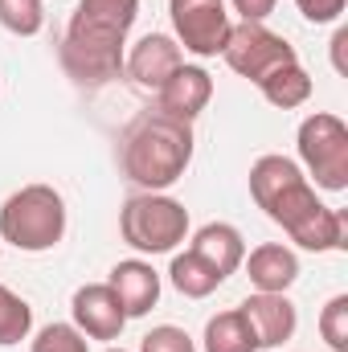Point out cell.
<instances>
[{
  "mask_svg": "<svg viewBox=\"0 0 348 352\" xmlns=\"http://www.w3.org/2000/svg\"><path fill=\"white\" fill-rule=\"evenodd\" d=\"M250 197L259 209L291 234L303 250H345L348 246V217L345 209H332L316 197L303 168L287 156H259L250 164Z\"/></svg>",
  "mask_w": 348,
  "mask_h": 352,
  "instance_id": "obj_1",
  "label": "cell"
},
{
  "mask_svg": "<svg viewBox=\"0 0 348 352\" xmlns=\"http://www.w3.org/2000/svg\"><path fill=\"white\" fill-rule=\"evenodd\" d=\"M135 16L140 0H78L58 50L62 70L87 90L123 78V50Z\"/></svg>",
  "mask_w": 348,
  "mask_h": 352,
  "instance_id": "obj_2",
  "label": "cell"
},
{
  "mask_svg": "<svg viewBox=\"0 0 348 352\" xmlns=\"http://www.w3.org/2000/svg\"><path fill=\"white\" fill-rule=\"evenodd\" d=\"M123 173L144 192H164L193 164V123L164 111H144L123 131Z\"/></svg>",
  "mask_w": 348,
  "mask_h": 352,
  "instance_id": "obj_3",
  "label": "cell"
},
{
  "mask_svg": "<svg viewBox=\"0 0 348 352\" xmlns=\"http://www.w3.org/2000/svg\"><path fill=\"white\" fill-rule=\"evenodd\" d=\"M66 238V201L54 184H25L0 205V242L41 254Z\"/></svg>",
  "mask_w": 348,
  "mask_h": 352,
  "instance_id": "obj_4",
  "label": "cell"
},
{
  "mask_svg": "<svg viewBox=\"0 0 348 352\" xmlns=\"http://www.w3.org/2000/svg\"><path fill=\"white\" fill-rule=\"evenodd\" d=\"M119 234L140 254H168L188 234V209L164 192H135L119 213Z\"/></svg>",
  "mask_w": 348,
  "mask_h": 352,
  "instance_id": "obj_5",
  "label": "cell"
},
{
  "mask_svg": "<svg viewBox=\"0 0 348 352\" xmlns=\"http://www.w3.org/2000/svg\"><path fill=\"white\" fill-rule=\"evenodd\" d=\"M299 160L316 188L345 192L348 188V127L340 115L316 111L299 123Z\"/></svg>",
  "mask_w": 348,
  "mask_h": 352,
  "instance_id": "obj_6",
  "label": "cell"
},
{
  "mask_svg": "<svg viewBox=\"0 0 348 352\" xmlns=\"http://www.w3.org/2000/svg\"><path fill=\"white\" fill-rule=\"evenodd\" d=\"M221 58H226V66H230L234 74L250 78L254 87H259L270 70H279V66H287V62H299V54H295L279 33H270L266 25H254V21L230 25V37H226V45H221Z\"/></svg>",
  "mask_w": 348,
  "mask_h": 352,
  "instance_id": "obj_7",
  "label": "cell"
},
{
  "mask_svg": "<svg viewBox=\"0 0 348 352\" xmlns=\"http://www.w3.org/2000/svg\"><path fill=\"white\" fill-rule=\"evenodd\" d=\"M168 16L176 29V45L197 58H217L230 37L226 0H168Z\"/></svg>",
  "mask_w": 348,
  "mask_h": 352,
  "instance_id": "obj_8",
  "label": "cell"
},
{
  "mask_svg": "<svg viewBox=\"0 0 348 352\" xmlns=\"http://www.w3.org/2000/svg\"><path fill=\"white\" fill-rule=\"evenodd\" d=\"M180 66H184V54H180L176 37H168V33H148L131 45V54H123V74L140 90H152V94L164 87Z\"/></svg>",
  "mask_w": 348,
  "mask_h": 352,
  "instance_id": "obj_9",
  "label": "cell"
},
{
  "mask_svg": "<svg viewBox=\"0 0 348 352\" xmlns=\"http://www.w3.org/2000/svg\"><path fill=\"white\" fill-rule=\"evenodd\" d=\"M70 311H74V328L90 340H119L127 328V311L119 307V299L107 283L78 287L70 299Z\"/></svg>",
  "mask_w": 348,
  "mask_h": 352,
  "instance_id": "obj_10",
  "label": "cell"
},
{
  "mask_svg": "<svg viewBox=\"0 0 348 352\" xmlns=\"http://www.w3.org/2000/svg\"><path fill=\"white\" fill-rule=\"evenodd\" d=\"M238 311L246 316V324H250L259 349H279L283 340L295 336V324H299L295 303H291L287 295H270V291H254V295H246V299L238 303Z\"/></svg>",
  "mask_w": 348,
  "mask_h": 352,
  "instance_id": "obj_11",
  "label": "cell"
},
{
  "mask_svg": "<svg viewBox=\"0 0 348 352\" xmlns=\"http://www.w3.org/2000/svg\"><path fill=\"white\" fill-rule=\"evenodd\" d=\"M107 287L115 291V299H119V307L127 311V320L148 316V311L160 303V274L152 270V263H144V258H123V263H115Z\"/></svg>",
  "mask_w": 348,
  "mask_h": 352,
  "instance_id": "obj_12",
  "label": "cell"
},
{
  "mask_svg": "<svg viewBox=\"0 0 348 352\" xmlns=\"http://www.w3.org/2000/svg\"><path fill=\"white\" fill-rule=\"evenodd\" d=\"M209 98H213V78H209V70H201V66H180L173 78L156 90V111L193 123V119L209 107Z\"/></svg>",
  "mask_w": 348,
  "mask_h": 352,
  "instance_id": "obj_13",
  "label": "cell"
},
{
  "mask_svg": "<svg viewBox=\"0 0 348 352\" xmlns=\"http://www.w3.org/2000/svg\"><path fill=\"white\" fill-rule=\"evenodd\" d=\"M242 263H246L250 283L259 291H270V295H287V287L299 278V258L283 242H262V246L250 250V258H242Z\"/></svg>",
  "mask_w": 348,
  "mask_h": 352,
  "instance_id": "obj_14",
  "label": "cell"
},
{
  "mask_svg": "<svg viewBox=\"0 0 348 352\" xmlns=\"http://www.w3.org/2000/svg\"><path fill=\"white\" fill-rule=\"evenodd\" d=\"M188 250L201 254L221 278H230V274L242 266V258H246V242H242V234H238L230 221H209V226H201V230L193 234V246H188Z\"/></svg>",
  "mask_w": 348,
  "mask_h": 352,
  "instance_id": "obj_15",
  "label": "cell"
},
{
  "mask_svg": "<svg viewBox=\"0 0 348 352\" xmlns=\"http://www.w3.org/2000/svg\"><path fill=\"white\" fill-rule=\"evenodd\" d=\"M259 90H262V98H266L270 107L295 111V107H303V102L312 98V74H307L299 62H287V66L270 70V74L259 82Z\"/></svg>",
  "mask_w": 348,
  "mask_h": 352,
  "instance_id": "obj_16",
  "label": "cell"
},
{
  "mask_svg": "<svg viewBox=\"0 0 348 352\" xmlns=\"http://www.w3.org/2000/svg\"><path fill=\"white\" fill-rule=\"evenodd\" d=\"M205 352H259V340H254V332L238 307L217 311L205 324Z\"/></svg>",
  "mask_w": 348,
  "mask_h": 352,
  "instance_id": "obj_17",
  "label": "cell"
},
{
  "mask_svg": "<svg viewBox=\"0 0 348 352\" xmlns=\"http://www.w3.org/2000/svg\"><path fill=\"white\" fill-rule=\"evenodd\" d=\"M168 278H173V287L184 295V299H205V295H213V291L226 283L213 266L205 263L201 254H193V250L176 254L173 266H168Z\"/></svg>",
  "mask_w": 348,
  "mask_h": 352,
  "instance_id": "obj_18",
  "label": "cell"
},
{
  "mask_svg": "<svg viewBox=\"0 0 348 352\" xmlns=\"http://www.w3.org/2000/svg\"><path fill=\"white\" fill-rule=\"evenodd\" d=\"M29 328H33V307L0 283V349L21 344L29 336Z\"/></svg>",
  "mask_w": 348,
  "mask_h": 352,
  "instance_id": "obj_19",
  "label": "cell"
},
{
  "mask_svg": "<svg viewBox=\"0 0 348 352\" xmlns=\"http://www.w3.org/2000/svg\"><path fill=\"white\" fill-rule=\"evenodd\" d=\"M0 25L17 37H33L45 25V8L41 0H0Z\"/></svg>",
  "mask_w": 348,
  "mask_h": 352,
  "instance_id": "obj_20",
  "label": "cell"
},
{
  "mask_svg": "<svg viewBox=\"0 0 348 352\" xmlns=\"http://www.w3.org/2000/svg\"><path fill=\"white\" fill-rule=\"evenodd\" d=\"M320 336L332 352H348V295H332L320 311Z\"/></svg>",
  "mask_w": 348,
  "mask_h": 352,
  "instance_id": "obj_21",
  "label": "cell"
},
{
  "mask_svg": "<svg viewBox=\"0 0 348 352\" xmlns=\"http://www.w3.org/2000/svg\"><path fill=\"white\" fill-rule=\"evenodd\" d=\"M29 352H90V349H87V336L74 324H45Z\"/></svg>",
  "mask_w": 348,
  "mask_h": 352,
  "instance_id": "obj_22",
  "label": "cell"
},
{
  "mask_svg": "<svg viewBox=\"0 0 348 352\" xmlns=\"http://www.w3.org/2000/svg\"><path fill=\"white\" fill-rule=\"evenodd\" d=\"M140 352H197V344H193V336H188L184 328L160 324V328H152V332L140 340Z\"/></svg>",
  "mask_w": 348,
  "mask_h": 352,
  "instance_id": "obj_23",
  "label": "cell"
},
{
  "mask_svg": "<svg viewBox=\"0 0 348 352\" xmlns=\"http://www.w3.org/2000/svg\"><path fill=\"white\" fill-rule=\"evenodd\" d=\"M299 4V12L312 21V25H328V21H340V12H345L348 0H295Z\"/></svg>",
  "mask_w": 348,
  "mask_h": 352,
  "instance_id": "obj_24",
  "label": "cell"
},
{
  "mask_svg": "<svg viewBox=\"0 0 348 352\" xmlns=\"http://www.w3.org/2000/svg\"><path fill=\"white\" fill-rule=\"evenodd\" d=\"M274 4H279V0H234V12H238L242 21H254V25H262V21L274 12Z\"/></svg>",
  "mask_w": 348,
  "mask_h": 352,
  "instance_id": "obj_25",
  "label": "cell"
},
{
  "mask_svg": "<svg viewBox=\"0 0 348 352\" xmlns=\"http://www.w3.org/2000/svg\"><path fill=\"white\" fill-rule=\"evenodd\" d=\"M348 45V29H336V37H332V58H336V70L345 74V58H340V50Z\"/></svg>",
  "mask_w": 348,
  "mask_h": 352,
  "instance_id": "obj_26",
  "label": "cell"
},
{
  "mask_svg": "<svg viewBox=\"0 0 348 352\" xmlns=\"http://www.w3.org/2000/svg\"><path fill=\"white\" fill-rule=\"evenodd\" d=\"M102 352H127V349H102Z\"/></svg>",
  "mask_w": 348,
  "mask_h": 352,
  "instance_id": "obj_27",
  "label": "cell"
}]
</instances>
